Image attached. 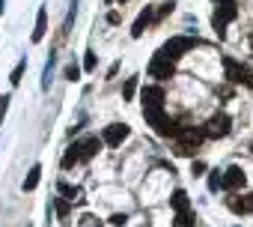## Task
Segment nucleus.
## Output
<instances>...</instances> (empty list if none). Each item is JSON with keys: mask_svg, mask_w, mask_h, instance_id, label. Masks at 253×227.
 <instances>
[{"mask_svg": "<svg viewBox=\"0 0 253 227\" xmlns=\"http://www.w3.org/2000/svg\"><path fill=\"white\" fill-rule=\"evenodd\" d=\"M176 138H179V147H188V150L197 153V147L206 141V129L203 126H179Z\"/></svg>", "mask_w": 253, "mask_h": 227, "instance_id": "nucleus-6", "label": "nucleus"}, {"mask_svg": "<svg viewBox=\"0 0 253 227\" xmlns=\"http://www.w3.org/2000/svg\"><path fill=\"white\" fill-rule=\"evenodd\" d=\"M89 227H92V224H89Z\"/></svg>", "mask_w": 253, "mask_h": 227, "instance_id": "nucleus-34", "label": "nucleus"}, {"mask_svg": "<svg viewBox=\"0 0 253 227\" xmlns=\"http://www.w3.org/2000/svg\"><path fill=\"white\" fill-rule=\"evenodd\" d=\"M39 179H42V165H33L30 173H27V179H24V191H33L39 185Z\"/></svg>", "mask_w": 253, "mask_h": 227, "instance_id": "nucleus-16", "label": "nucleus"}, {"mask_svg": "<svg viewBox=\"0 0 253 227\" xmlns=\"http://www.w3.org/2000/svg\"><path fill=\"white\" fill-rule=\"evenodd\" d=\"M45 33H48V9L45 6H39V12H36V30H33V42H42L45 39Z\"/></svg>", "mask_w": 253, "mask_h": 227, "instance_id": "nucleus-13", "label": "nucleus"}, {"mask_svg": "<svg viewBox=\"0 0 253 227\" xmlns=\"http://www.w3.org/2000/svg\"><path fill=\"white\" fill-rule=\"evenodd\" d=\"M152 21H155V12H152V6H146V9H143L137 18H134V24H131V36H134V39H140Z\"/></svg>", "mask_w": 253, "mask_h": 227, "instance_id": "nucleus-10", "label": "nucleus"}, {"mask_svg": "<svg viewBox=\"0 0 253 227\" xmlns=\"http://www.w3.org/2000/svg\"><path fill=\"white\" fill-rule=\"evenodd\" d=\"M131 135V129L128 126H125V123H110L104 132H101V141L107 144V147H119L125 138H128Z\"/></svg>", "mask_w": 253, "mask_h": 227, "instance_id": "nucleus-7", "label": "nucleus"}, {"mask_svg": "<svg viewBox=\"0 0 253 227\" xmlns=\"http://www.w3.org/2000/svg\"><path fill=\"white\" fill-rule=\"evenodd\" d=\"M191 173H194V176H203V173H206V162H194V165H191Z\"/></svg>", "mask_w": 253, "mask_h": 227, "instance_id": "nucleus-27", "label": "nucleus"}, {"mask_svg": "<svg viewBox=\"0 0 253 227\" xmlns=\"http://www.w3.org/2000/svg\"><path fill=\"white\" fill-rule=\"evenodd\" d=\"M24 69H27V60H18V66H15V69H12V75H9V84H12V87H18V84H21Z\"/></svg>", "mask_w": 253, "mask_h": 227, "instance_id": "nucleus-20", "label": "nucleus"}, {"mask_svg": "<svg viewBox=\"0 0 253 227\" xmlns=\"http://www.w3.org/2000/svg\"><path fill=\"white\" fill-rule=\"evenodd\" d=\"M63 78H66V81H78V78H81V66H78V63H69V66L63 69Z\"/></svg>", "mask_w": 253, "mask_h": 227, "instance_id": "nucleus-22", "label": "nucleus"}, {"mask_svg": "<svg viewBox=\"0 0 253 227\" xmlns=\"http://www.w3.org/2000/svg\"><path fill=\"white\" fill-rule=\"evenodd\" d=\"M60 194H63L66 200H78V197H81V188H72V185L60 182Z\"/></svg>", "mask_w": 253, "mask_h": 227, "instance_id": "nucleus-23", "label": "nucleus"}, {"mask_svg": "<svg viewBox=\"0 0 253 227\" xmlns=\"http://www.w3.org/2000/svg\"><path fill=\"white\" fill-rule=\"evenodd\" d=\"M194 224H197V215H194L191 209L176 212V227H194Z\"/></svg>", "mask_w": 253, "mask_h": 227, "instance_id": "nucleus-17", "label": "nucleus"}, {"mask_svg": "<svg viewBox=\"0 0 253 227\" xmlns=\"http://www.w3.org/2000/svg\"><path fill=\"white\" fill-rule=\"evenodd\" d=\"M3 9H6V0H0V15H3Z\"/></svg>", "mask_w": 253, "mask_h": 227, "instance_id": "nucleus-30", "label": "nucleus"}, {"mask_svg": "<svg viewBox=\"0 0 253 227\" xmlns=\"http://www.w3.org/2000/svg\"><path fill=\"white\" fill-rule=\"evenodd\" d=\"M226 206H229L235 215H247V212H253V191H250V194H241V197H229Z\"/></svg>", "mask_w": 253, "mask_h": 227, "instance_id": "nucleus-12", "label": "nucleus"}, {"mask_svg": "<svg viewBox=\"0 0 253 227\" xmlns=\"http://www.w3.org/2000/svg\"><path fill=\"white\" fill-rule=\"evenodd\" d=\"M197 45H200V39H194V36H173L170 42H164L161 54L170 57V60H179V57H185L188 51H194Z\"/></svg>", "mask_w": 253, "mask_h": 227, "instance_id": "nucleus-2", "label": "nucleus"}, {"mask_svg": "<svg viewBox=\"0 0 253 227\" xmlns=\"http://www.w3.org/2000/svg\"><path fill=\"white\" fill-rule=\"evenodd\" d=\"M217 188H223V173L220 170H211L209 173V191H217Z\"/></svg>", "mask_w": 253, "mask_h": 227, "instance_id": "nucleus-21", "label": "nucleus"}, {"mask_svg": "<svg viewBox=\"0 0 253 227\" xmlns=\"http://www.w3.org/2000/svg\"><path fill=\"white\" fill-rule=\"evenodd\" d=\"M134 93H137V75H131L128 81H125V87H122V99H125V102H131Z\"/></svg>", "mask_w": 253, "mask_h": 227, "instance_id": "nucleus-18", "label": "nucleus"}, {"mask_svg": "<svg viewBox=\"0 0 253 227\" xmlns=\"http://www.w3.org/2000/svg\"><path fill=\"white\" fill-rule=\"evenodd\" d=\"M6 111H9V96H0V126L6 120Z\"/></svg>", "mask_w": 253, "mask_h": 227, "instance_id": "nucleus-24", "label": "nucleus"}, {"mask_svg": "<svg viewBox=\"0 0 253 227\" xmlns=\"http://www.w3.org/2000/svg\"><path fill=\"white\" fill-rule=\"evenodd\" d=\"M250 153H253V147H250Z\"/></svg>", "mask_w": 253, "mask_h": 227, "instance_id": "nucleus-33", "label": "nucleus"}, {"mask_svg": "<svg viewBox=\"0 0 253 227\" xmlns=\"http://www.w3.org/2000/svg\"><path fill=\"white\" fill-rule=\"evenodd\" d=\"M125 221H128V215H125V212H116V215H110V224H116V227H122Z\"/></svg>", "mask_w": 253, "mask_h": 227, "instance_id": "nucleus-26", "label": "nucleus"}, {"mask_svg": "<svg viewBox=\"0 0 253 227\" xmlns=\"http://www.w3.org/2000/svg\"><path fill=\"white\" fill-rule=\"evenodd\" d=\"M149 75L152 78H158V81H167V78H173L176 75V60H170V57H164L161 51L149 60Z\"/></svg>", "mask_w": 253, "mask_h": 227, "instance_id": "nucleus-5", "label": "nucleus"}, {"mask_svg": "<svg viewBox=\"0 0 253 227\" xmlns=\"http://www.w3.org/2000/svg\"><path fill=\"white\" fill-rule=\"evenodd\" d=\"M54 209H57L60 221L66 224V221H69V200H66V197H54Z\"/></svg>", "mask_w": 253, "mask_h": 227, "instance_id": "nucleus-19", "label": "nucleus"}, {"mask_svg": "<svg viewBox=\"0 0 253 227\" xmlns=\"http://www.w3.org/2000/svg\"><path fill=\"white\" fill-rule=\"evenodd\" d=\"M170 206H173L176 212H182V209H191L188 191H185V188H176V191H173V197H170Z\"/></svg>", "mask_w": 253, "mask_h": 227, "instance_id": "nucleus-14", "label": "nucleus"}, {"mask_svg": "<svg viewBox=\"0 0 253 227\" xmlns=\"http://www.w3.org/2000/svg\"><path fill=\"white\" fill-rule=\"evenodd\" d=\"M203 129H206V138H226L232 132V120H229V114L217 111V114H211V117L206 120Z\"/></svg>", "mask_w": 253, "mask_h": 227, "instance_id": "nucleus-3", "label": "nucleus"}, {"mask_svg": "<svg viewBox=\"0 0 253 227\" xmlns=\"http://www.w3.org/2000/svg\"><path fill=\"white\" fill-rule=\"evenodd\" d=\"M244 182H247V176H244V170L238 165H232V168L223 170V188L226 191H238V188H244Z\"/></svg>", "mask_w": 253, "mask_h": 227, "instance_id": "nucleus-8", "label": "nucleus"}, {"mask_svg": "<svg viewBox=\"0 0 253 227\" xmlns=\"http://www.w3.org/2000/svg\"><path fill=\"white\" fill-rule=\"evenodd\" d=\"M95 63H98V60H95V51H86V57H84V69H86V72H92V69H95Z\"/></svg>", "mask_w": 253, "mask_h": 227, "instance_id": "nucleus-25", "label": "nucleus"}, {"mask_svg": "<svg viewBox=\"0 0 253 227\" xmlns=\"http://www.w3.org/2000/svg\"><path fill=\"white\" fill-rule=\"evenodd\" d=\"M223 69H226V78H229L232 84L253 87V69L241 66V63H238V60H232V57H223Z\"/></svg>", "mask_w": 253, "mask_h": 227, "instance_id": "nucleus-4", "label": "nucleus"}, {"mask_svg": "<svg viewBox=\"0 0 253 227\" xmlns=\"http://www.w3.org/2000/svg\"><path fill=\"white\" fill-rule=\"evenodd\" d=\"M167 12H173V3H164V6H161V9H158V15H155V18H158V21H161V18H164V15H167Z\"/></svg>", "mask_w": 253, "mask_h": 227, "instance_id": "nucleus-28", "label": "nucleus"}, {"mask_svg": "<svg viewBox=\"0 0 253 227\" xmlns=\"http://www.w3.org/2000/svg\"><path fill=\"white\" fill-rule=\"evenodd\" d=\"M140 99H143V108H164V87H143Z\"/></svg>", "mask_w": 253, "mask_h": 227, "instance_id": "nucleus-9", "label": "nucleus"}, {"mask_svg": "<svg viewBox=\"0 0 253 227\" xmlns=\"http://www.w3.org/2000/svg\"><path fill=\"white\" fill-rule=\"evenodd\" d=\"M119 3H125V0H119Z\"/></svg>", "mask_w": 253, "mask_h": 227, "instance_id": "nucleus-32", "label": "nucleus"}, {"mask_svg": "<svg viewBox=\"0 0 253 227\" xmlns=\"http://www.w3.org/2000/svg\"><path fill=\"white\" fill-rule=\"evenodd\" d=\"M101 138L98 135H89L86 141H81V162H89V159H95L98 156V150H101Z\"/></svg>", "mask_w": 253, "mask_h": 227, "instance_id": "nucleus-11", "label": "nucleus"}, {"mask_svg": "<svg viewBox=\"0 0 253 227\" xmlns=\"http://www.w3.org/2000/svg\"><path fill=\"white\" fill-rule=\"evenodd\" d=\"M107 24H119V12H107Z\"/></svg>", "mask_w": 253, "mask_h": 227, "instance_id": "nucleus-29", "label": "nucleus"}, {"mask_svg": "<svg viewBox=\"0 0 253 227\" xmlns=\"http://www.w3.org/2000/svg\"><path fill=\"white\" fill-rule=\"evenodd\" d=\"M143 120H146V126H152L155 135H161V138H176V132H179V123H176L173 117H167L164 108H143Z\"/></svg>", "mask_w": 253, "mask_h": 227, "instance_id": "nucleus-1", "label": "nucleus"}, {"mask_svg": "<svg viewBox=\"0 0 253 227\" xmlns=\"http://www.w3.org/2000/svg\"><path fill=\"white\" fill-rule=\"evenodd\" d=\"M78 162H81V144H72V147L66 150V156H63V168H66V170H72Z\"/></svg>", "mask_w": 253, "mask_h": 227, "instance_id": "nucleus-15", "label": "nucleus"}, {"mask_svg": "<svg viewBox=\"0 0 253 227\" xmlns=\"http://www.w3.org/2000/svg\"><path fill=\"white\" fill-rule=\"evenodd\" d=\"M214 3H226V0H214Z\"/></svg>", "mask_w": 253, "mask_h": 227, "instance_id": "nucleus-31", "label": "nucleus"}]
</instances>
